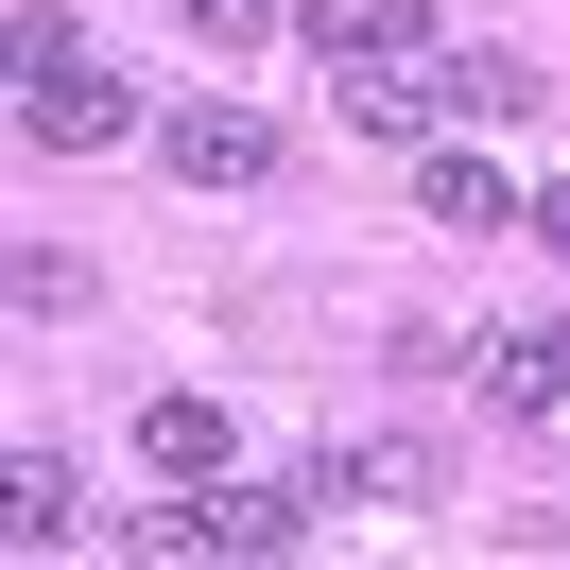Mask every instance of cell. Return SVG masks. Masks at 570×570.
Masks as SVG:
<instances>
[{"label":"cell","mask_w":570,"mask_h":570,"mask_svg":"<svg viewBox=\"0 0 570 570\" xmlns=\"http://www.w3.org/2000/svg\"><path fill=\"white\" fill-rule=\"evenodd\" d=\"M156 156H174L190 190H259V174H277V121H259V105H174Z\"/></svg>","instance_id":"cell-2"},{"label":"cell","mask_w":570,"mask_h":570,"mask_svg":"<svg viewBox=\"0 0 570 570\" xmlns=\"http://www.w3.org/2000/svg\"><path fill=\"white\" fill-rule=\"evenodd\" d=\"M535 243H553V259H570V190H535Z\"/></svg>","instance_id":"cell-12"},{"label":"cell","mask_w":570,"mask_h":570,"mask_svg":"<svg viewBox=\"0 0 570 570\" xmlns=\"http://www.w3.org/2000/svg\"><path fill=\"white\" fill-rule=\"evenodd\" d=\"M432 105H450V121H519V105H535V52H501V36H432Z\"/></svg>","instance_id":"cell-5"},{"label":"cell","mask_w":570,"mask_h":570,"mask_svg":"<svg viewBox=\"0 0 570 570\" xmlns=\"http://www.w3.org/2000/svg\"><path fill=\"white\" fill-rule=\"evenodd\" d=\"M484 381H501V397H553V415H570V328H535V346H484Z\"/></svg>","instance_id":"cell-10"},{"label":"cell","mask_w":570,"mask_h":570,"mask_svg":"<svg viewBox=\"0 0 570 570\" xmlns=\"http://www.w3.org/2000/svg\"><path fill=\"white\" fill-rule=\"evenodd\" d=\"M0 294H18V328H52V312H87V259H52V243H18V259H0Z\"/></svg>","instance_id":"cell-9"},{"label":"cell","mask_w":570,"mask_h":570,"mask_svg":"<svg viewBox=\"0 0 570 570\" xmlns=\"http://www.w3.org/2000/svg\"><path fill=\"white\" fill-rule=\"evenodd\" d=\"M139 466H156V484H225V466H243L225 397H139Z\"/></svg>","instance_id":"cell-4"},{"label":"cell","mask_w":570,"mask_h":570,"mask_svg":"<svg viewBox=\"0 0 570 570\" xmlns=\"http://www.w3.org/2000/svg\"><path fill=\"white\" fill-rule=\"evenodd\" d=\"M0 535H18V553H70V535H87V466L70 450H18V466H0Z\"/></svg>","instance_id":"cell-3"},{"label":"cell","mask_w":570,"mask_h":570,"mask_svg":"<svg viewBox=\"0 0 570 570\" xmlns=\"http://www.w3.org/2000/svg\"><path fill=\"white\" fill-rule=\"evenodd\" d=\"M174 18H190V52H259L277 36V0H174Z\"/></svg>","instance_id":"cell-11"},{"label":"cell","mask_w":570,"mask_h":570,"mask_svg":"<svg viewBox=\"0 0 570 570\" xmlns=\"http://www.w3.org/2000/svg\"><path fill=\"white\" fill-rule=\"evenodd\" d=\"M415 208H432V225H484V243H501V225H535V190H501L484 156H415Z\"/></svg>","instance_id":"cell-7"},{"label":"cell","mask_w":570,"mask_h":570,"mask_svg":"<svg viewBox=\"0 0 570 570\" xmlns=\"http://www.w3.org/2000/svg\"><path fill=\"white\" fill-rule=\"evenodd\" d=\"M312 484H328V501H432V450H328Z\"/></svg>","instance_id":"cell-8"},{"label":"cell","mask_w":570,"mask_h":570,"mask_svg":"<svg viewBox=\"0 0 570 570\" xmlns=\"http://www.w3.org/2000/svg\"><path fill=\"white\" fill-rule=\"evenodd\" d=\"M18 139L36 156H105V139H139V87L105 52H52V70H18Z\"/></svg>","instance_id":"cell-1"},{"label":"cell","mask_w":570,"mask_h":570,"mask_svg":"<svg viewBox=\"0 0 570 570\" xmlns=\"http://www.w3.org/2000/svg\"><path fill=\"white\" fill-rule=\"evenodd\" d=\"M294 36H312V70H381V52H415L432 18L415 0H294Z\"/></svg>","instance_id":"cell-6"}]
</instances>
